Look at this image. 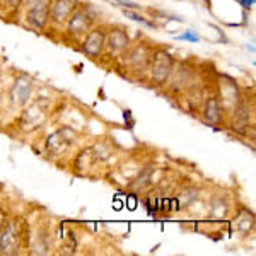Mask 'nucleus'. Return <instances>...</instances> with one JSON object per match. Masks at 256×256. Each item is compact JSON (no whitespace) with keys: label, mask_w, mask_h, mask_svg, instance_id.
Returning <instances> with one entry per match:
<instances>
[{"label":"nucleus","mask_w":256,"mask_h":256,"mask_svg":"<svg viewBox=\"0 0 256 256\" xmlns=\"http://www.w3.org/2000/svg\"><path fill=\"white\" fill-rule=\"evenodd\" d=\"M176 67V62H174V56L168 52V50H156L152 53V60H150V65H148V76H150V82L154 86H164L166 82L169 80L171 77L172 70Z\"/></svg>","instance_id":"nucleus-1"},{"label":"nucleus","mask_w":256,"mask_h":256,"mask_svg":"<svg viewBox=\"0 0 256 256\" xmlns=\"http://www.w3.org/2000/svg\"><path fill=\"white\" fill-rule=\"evenodd\" d=\"M24 4V19L34 30H44L50 22V4L52 0H22Z\"/></svg>","instance_id":"nucleus-2"},{"label":"nucleus","mask_w":256,"mask_h":256,"mask_svg":"<svg viewBox=\"0 0 256 256\" xmlns=\"http://www.w3.org/2000/svg\"><path fill=\"white\" fill-rule=\"evenodd\" d=\"M20 238H22V232H20V224L18 218L6 220L2 230H0V254H18L20 248Z\"/></svg>","instance_id":"nucleus-3"},{"label":"nucleus","mask_w":256,"mask_h":256,"mask_svg":"<svg viewBox=\"0 0 256 256\" xmlns=\"http://www.w3.org/2000/svg\"><path fill=\"white\" fill-rule=\"evenodd\" d=\"M92 24L94 18L90 14L89 7H77L65 22V30H67V34L72 36V38H82L92 28Z\"/></svg>","instance_id":"nucleus-4"},{"label":"nucleus","mask_w":256,"mask_h":256,"mask_svg":"<svg viewBox=\"0 0 256 256\" xmlns=\"http://www.w3.org/2000/svg\"><path fill=\"white\" fill-rule=\"evenodd\" d=\"M106 32H108V30L104 26L90 28L84 34V40H82V53L90 56V58H98L99 55H102V52L106 50Z\"/></svg>","instance_id":"nucleus-5"},{"label":"nucleus","mask_w":256,"mask_h":256,"mask_svg":"<svg viewBox=\"0 0 256 256\" xmlns=\"http://www.w3.org/2000/svg\"><path fill=\"white\" fill-rule=\"evenodd\" d=\"M152 48L147 44H138L135 48L126 50V65L134 70L135 74H138L140 77H144L148 72V65L152 60Z\"/></svg>","instance_id":"nucleus-6"},{"label":"nucleus","mask_w":256,"mask_h":256,"mask_svg":"<svg viewBox=\"0 0 256 256\" xmlns=\"http://www.w3.org/2000/svg\"><path fill=\"white\" fill-rule=\"evenodd\" d=\"M77 0H52L50 4V22L55 26H64L70 14L77 9Z\"/></svg>","instance_id":"nucleus-7"},{"label":"nucleus","mask_w":256,"mask_h":256,"mask_svg":"<svg viewBox=\"0 0 256 256\" xmlns=\"http://www.w3.org/2000/svg\"><path fill=\"white\" fill-rule=\"evenodd\" d=\"M130 48V36L123 28H111L106 32V50L111 55H122Z\"/></svg>","instance_id":"nucleus-8"},{"label":"nucleus","mask_w":256,"mask_h":256,"mask_svg":"<svg viewBox=\"0 0 256 256\" xmlns=\"http://www.w3.org/2000/svg\"><path fill=\"white\" fill-rule=\"evenodd\" d=\"M31 92H32V80L26 76H20L18 77V80L14 82V86L10 89V99L16 106L22 108L30 101Z\"/></svg>","instance_id":"nucleus-9"},{"label":"nucleus","mask_w":256,"mask_h":256,"mask_svg":"<svg viewBox=\"0 0 256 256\" xmlns=\"http://www.w3.org/2000/svg\"><path fill=\"white\" fill-rule=\"evenodd\" d=\"M192 77H193V68L190 67V64L183 62V64L178 65V68L172 70L171 77H169V89L174 90V92H180V90L186 89L192 82Z\"/></svg>","instance_id":"nucleus-10"},{"label":"nucleus","mask_w":256,"mask_h":256,"mask_svg":"<svg viewBox=\"0 0 256 256\" xmlns=\"http://www.w3.org/2000/svg\"><path fill=\"white\" fill-rule=\"evenodd\" d=\"M251 113L250 106L246 102H239L234 110V116H232V130L236 134H246L248 128H250V123H251Z\"/></svg>","instance_id":"nucleus-11"},{"label":"nucleus","mask_w":256,"mask_h":256,"mask_svg":"<svg viewBox=\"0 0 256 256\" xmlns=\"http://www.w3.org/2000/svg\"><path fill=\"white\" fill-rule=\"evenodd\" d=\"M222 113H224V108L220 104V99L217 96H210L205 101L204 106V120L210 125H220L222 123Z\"/></svg>","instance_id":"nucleus-12"},{"label":"nucleus","mask_w":256,"mask_h":256,"mask_svg":"<svg viewBox=\"0 0 256 256\" xmlns=\"http://www.w3.org/2000/svg\"><path fill=\"white\" fill-rule=\"evenodd\" d=\"M72 144V138L65 137V130L55 132L46 138V150L53 156H60L62 152L67 150V147Z\"/></svg>","instance_id":"nucleus-13"},{"label":"nucleus","mask_w":256,"mask_h":256,"mask_svg":"<svg viewBox=\"0 0 256 256\" xmlns=\"http://www.w3.org/2000/svg\"><path fill=\"white\" fill-rule=\"evenodd\" d=\"M152 178H154V168L146 166L138 172V176L128 184V188L134 190V192H142V190H146L152 184Z\"/></svg>","instance_id":"nucleus-14"},{"label":"nucleus","mask_w":256,"mask_h":256,"mask_svg":"<svg viewBox=\"0 0 256 256\" xmlns=\"http://www.w3.org/2000/svg\"><path fill=\"white\" fill-rule=\"evenodd\" d=\"M227 214H229V204L226 200H222V198L216 200L212 204V207H210V217L214 218H224Z\"/></svg>","instance_id":"nucleus-15"},{"label":"nucleus","mask_w":256,"mask_h":256,"mask_svg":"<svg viewBox=\"0 0 256 256\" xmlns=\"http://www.w3.org/2000/svg\"><path fill=\"white\" fill-rule=\"evenodd\" d=\"M32 253L34 254H48L50 253V241L46 236L40 234L38 242H34V246H32Z\"/></svg>","instance_id":"nucleus-16"},{"label":"nucleus","mask_w":256,"mask_h":256,"mask_svg":"<svg viewBox=\"0 0 256 256\" xmlns=\"http://www.w3.org/2000/svg\"><path fill=\"white\" fill-rule=\"evenodd\" d=\"M123 14L126 16L128 19H132V20H135V22H140V24H144V26H147V28H154L156 24L154 22H150V20H147L144 16H138L135 10H132V9H125L123 10Z\"/></svg>","instance_id":"nucleus-17"},{"label":"nucleus","mask_w":256,"mask_h":256,"mask_svg":"<svg viewBox=\"0 0 256 256\" xmlns=\"http://www.w3.org/2000/svg\"><path fill=\"white\" fill-rule=\"evenodd\" d=\"M196 198V190L195 188H188V190H184L183 193H181V196H180V200H183V204L181 205H190L193 200Z\"/></svg>","instance_id":"nucleus-18"},{"label":"nucleus","mask_w":256,"mask_h":256,"mask_svg":"<svg viewBox=\"0 0 256 256\" xmlns=\"http://www.w3.org/2000/svg\"><path fill=\"white\" fill-rule=\"evenodd\" d=\"M178 41H192V43H200V36L196 34L195 31H186L184 34L176 36Z\"/></svg>","instance_id":"nucleus-19"},{"label":"nucleus","mask_w":256,"mask_h":256,"mask_svg":"<svg viewBox=\"0 0 256 256\" xmlns=\"http://www.w3.org/2000/svg\"><path fill=\"white\" fill-rule=\"evenodd\" d=\"M76 248H77V241L76 238H74V234H68V242L67 244H64V248H62V253L65 254H70V253H76Z\"/></svg>","instance_id":"nucleus-20"},{"label":"nucleus","mask_w":256,"mask_h":256,"mask_svg":"<svg viewBox=\"0 0 256 256\" xmlns=\"http://www.w3.org/2000/svg\"><path fill=\"white\" fill-rule=\"evenodd\" d=\"M114 2H116L118 6L125 7V9H132V10L140 9V6H138V4H135L134 0H114Z\"/></svg>","instance_id":"nucleus-21"},{"label":"nucleus","mask_w":256,"mask_h":256,"mask_svg":"<svg viewBox=\"0 0 256 256\" xmlns=\"http://www.w3.org/2000/svg\"><path fill=\"white\" fill-rule=\"evenodd\" d=\"M22 0H0V6L6 7V9H16Z\"/></svg>","instance_id":"nucleus-22"},{"label":"nucleus","mask_w":256,"mask_h":256,"mask_svg":"<svg viewBox=\"0 0 256 256\" xmlns=\"http://www.w3.org/2000/svg\"><path fill=\"white\" fill-rule=\"evenodd\" d=\"M239 4H241L244 9H251L253 7V4H254V0H238Z\"/></svg>","instance_id":"nucleus-23"},{"label":"nucleus","mask_w":256,"mask_h":256,"mask_svg":"<svg viewBox=\"0 0 256 256\" xmlns=\"http://www.w3.org/2000/svg\"><path fill=\"white\" fill-rule=\"evenodd\" d=\"M4 224H6V216L2 214V210H0V230H2Z\"/></svg>","instance_id":"nucleus-24"},{"label":"nucleus","mask_w":256,"mask_h":256,"mask_svg":"<svg viewBox=\"0 0 256 256\" xmlns=\"http://www.w3.org/2000/svg\"><path fill=\"white\" fill-rule=\"evenodd\" d=\"M204 2L207 4V6H210V0H204Z\"/></svg>","instance_id":"nucleus-25"}]
</instances>
